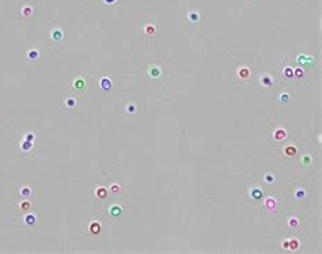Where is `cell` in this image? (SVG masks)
<instances>
[{
    "mask_svg": "<svg viewBox=\"0 0 322 254\" xmlns=\"http://www.w3.org/2000/svg\"><path fill=\"white\" fill-rule=\"evenodd\" d=\"M33 12H34V10H33V7H30V6H25L23 8H22V15L23 16H32L33 15Z\"/></svg>",
    "mask_w": 322,
    "mask_h": 254,
    "instance_id": "cell-14",
    "label": "cell"
},
{
    "mask_svg": "<svg viewBox=\"0 0 322 254\" xmlns=\"http://www.w3.org/2000/svg\"><path fill=\"white\" fill-rule=\"evenodd\" d=\"M286 136H287V132H286V129H283V128L276 129L275 133H273V137H275L276 140H283V139H286Z\"/></svg>",
    "mask_w": 322,
    "mask_h": 254,
    "instance_id": "cell-5",
    "label": "cell"
},
{
    "mask_svg": "<svg viewBox=\"0 0 322 254\" xmlns=\"http://www.w3.org/2000/svg\"><path fill=\"white\" fill-rule=\"evenodd\" d=\"M38 57H39V52L36 51V49H34V51H30L27 53V59L29 60H37Z\"/></svg>",
    "mask_w": 322,
    "mask_h": 254,
    "instance_id": "cell-20",
    "label": "cell"
},
{
    "mask_svg": "<svg viewBox=\"0 0 322 254\" xmlns=\"http://www.w3.org/2000/svg\"><path fill=\"white\" fill-rule=\"evenodd\" d=\"M125 110H126V113L128 114H135V112H136V106L135 105H128L125 107Z\"/></svg>",
    "mask_w": 322,
    "mask_h": 254,
    "instance_id": "cell-32",
    "label": "cell"
},
{
    "mask_svg": "<svg viewBox=\"0 0 322 254\" xmlns=\"http://www.w3.org/2000/svg\"><path fill=\"white\" fill-rule=\"evenodd\" d=\"M188 18L192 23H197V22L200 20V14H199L197 11H190L189 12V15H188Z\"/></svg>",
    "mask_w": 322,
    "mask_h": 254,
    "instance_id": "cell-11",
    "label": "cell"
},
{
    "mask_svg": "<svg viewBox=\"0 0 322 254\" xmlns=\"http://www.w3.org/2000/svg\"><path fill=\"white\" fill-rule=\"evenodd\" d=\"M51 37H52V39H55V41H60V39H63L64 34L60 29H55V30H52Z\"/></svg>",
    "mask_w": 322,
    "mask_h": 254,
    "instance_id": "cell-7",
    "label": "cell"
},
{
    "mask_svg": "<svg viewBox=\"0 0 322 254\" xmlns=\"http://www.w3.org/2000/svg\"><path fill=\"white\" fill-rule=\"evenodd\" d=\"M250 196H251V199L253 200H260V199H262V189H260V188H253L250 190Z\"/></svg>",
    "mask_w": 322,
    "mask_h": 254,
    "instance_id": "cell-3",
    "label": "cell"
},
{
    "mask_svg": "<svg viewBox=\"0 0 322 254\" xmlns=\"http://www.w3.org/2000/svg\"><path fill=\"white\" fill-rule=\"evenodd\" d=\"M279 99H280V102H283V103H288V102L291 101V97L288 94H286V93H284V94H281L279 97Z\"/></svg>",
    "mask_w": 322,
    "mask_h": 254,
    "instance_id": "cell-26",
    "label": "cell"
},
{
    "mask_svg": "<svg viewBox=\"0 0 322 254\" xmlns=\"http://www.w3.org/2000/svg\"><path fill=\"white\" fill-rule=\"evenodd\" d=\"M265 207L269 209V211H275V208H276V200L275 199H272V197H268L267 200H265Z\"/></svg>",
    "mask_w": 322,
    "mask_h": 254,
    "instance_id": "cell-10",
    "label": "cell"
},
{
    "mask_svg": "<svg viewBox=\"0 0 322 254\" xmlns=\"http://www.w3.org/2000/svg\"><path fill=\"white\" fill-rule=\"evenodd\" d=\"M65 105H67L68 107H75V106L78 105V101L74 99V98H68V99H65Z\"/></svg>",
    "mask_w": 322,
    "mask_h": 254,
    "instance_id": "cell-23",
    "label": "cell"
},
{
    "mask_svg": "<svg viewBox=\"0 0 322 254\" xmlns=\"http://www.w3.org/2000/svg\"><path fill=\"white\" fill-rule=\"evenodd\" d=\"M34 147V141H29V140H23V143L20 144V148L23 152H29L30 149Z\"/></svg>",
    "mask_w": 322,
    "mask_h": 254,
    "instance_id": "cell-8",
    "label": "cell"
},
{
    "mask_svg": "<svg viewBox=\"0 0 322 254\" xmlns=\"http://www.w3.org/2000/svg\"><path fill=\"white\" fill-rule=\"evenodd\" d=\"M238 75H239V78H242V79H248L251 75V71L249 69L248 67H242V68H239V71H238Z\"/></svg>",
    "mask_w": 322,
    "mask_h": 254,
    "instance_id": "cell-6",
    "label": "cell"
},
{
    "mask_svg": "<svg viewBox=\"0 0 322 254\" xmlns=\"http://www.w3.org/2000/svg\"><path fill=\"white\" fill-rule=\"evenodd\" d=\"M284 154H286V156H295L296 155V148H295L294 145H287L286 148H284Z\"/></svg>",
    "mask_w": 322,
    "mask_h": 254,
    "instance_id": "cell-12",
    "label": "cell"
},
{
    "mask_svg": "<svg viewBox=\"0 0 322 254\" xmlns=\"http://www.w3.org/2000/svg\"><path fill=\"white\" fill-rule=\"evenodd\" d=\"M265 182L267 184H272V182H275V177H273V174H265Z\"/></svg>",
    "mask_w": 322,
    "mask_h": 254,
    "instance_id": "cell-31",
    "label": "cell"
},
{
    "mask_svg": "<svg viewBox=\"0 0 322 254\" xmlns=\"http://www.w3.org/2000/svg\"><path fill=\"white\" fill-rule=\"evenodd\" d=\"M283 247L284 249H288V241H286V242L283 243Z\"/></svg>",
    "mask_w": 322,
    "mask_h": 254,
    "instance_id": "cell-36",
    "label": "cell"
},
{
    "mask_svg": "<svg viewBox=\"0 0 322 254\" xmlns=\"http://www.w3.org/2000/svg\"><path fill=\"white\" fill-rule=\"evenodd\" d=\"M110 190L113 192V193H118V192L121 190V186H120V185H117V184H113L112 186H110Z\"/></svg>",
    "mask_w": 322,
    "mask_h": 254,
    "instance_id": "cell-34",
    "label": "cell"
},
{
    "mask_svg": "<svg viewBox=\"0 0 322 254\" xmlns=\"http://www.w3.org/2000/svg\"><path fill=\"white\" fill-rule=\"evenodd\" d=\"M30 207H32V204L29 203V201H23V203L19 204L20 211H29V209H30Z\"/></svg>",
    "mask_w": 322,
    "mask_h": 254,
    "instance_id": "cell-24",
    "label": "cell"
},
{
    "mask_svg": "<svg viewBox=\"0 0 322 254\" xmlns=\"http://www.w3.org/2000/svg\"><path fill=\"white\" fill-rule=\"evenodd\" d=\"M299 247V242H298V239H291V241H288V249H291V250H296Z\"/></svg>",
    "mask_w": 322,
    "mask_h": 254,
    "instance_id": "cell-18",
    "label": "cell"
},
{
    "mask_svg": "<svg viewBox=\"0 0 322 254\" xmlns=\"http://www.w3.org/2000/svg\"><path fill=\"white\" fill-rule=\"evenodd\" d=\"M122 212L121 207H118V205H113V207L110 208V215L112 216H120V213Z\"/></svg>",
    "mask_w": 322,
    "mask_h": 254,
    "instance_id": "cell-15",
    "label": "cell"
},
{
    "mask_svg": "<svg viewBox=\"0 0 322 254\" xmlns=\"http://www.w3.org/2000/svg\"><path fill=\"white\" fill-rule=\"evenodd\" d=\"M295 197H296V199H304V197H306V192L303 190V189H298V190L295 192Z\"/></svg>",
    "mask_w": 322,
    "mask_h": 254,
    "instance_id": "cell-25",
    "label": "cell"
},
{
    "mask_svg": "<svg viewBox=\"0 0 322 254\" xmlns=\"http://www.w3.org/2000/svg\"><path fill=\"white\" fill-rule=\"evenodd\" d=\"M20 196H22V197H29V196L32 194V189L29 188V186H23V188L20 189Z\"/></svg>",
    "mask_w": 322,
    "mask_h": 254,
    "instance_id": "cell-22",
    "label": "cell"
},
{
    "mask_svg": "<svg viewBox=\"0 0 322 254\" xmlns=\"http://www.w3.org/2000/svg\"><path fill=\"white\" fill-rule=\"evenodd\" d=\"M156 33V30H155V26L154 25H151V23H148L147 26H145V34H148V35H154Z\"/></svg>",
    "mask_w": 322,
    "mask_h": 254,
    "instance_id": "cell-21",
    "label": "cell"
},
{
    "mask_svg": "<svg viewBox=\"0 0 322 254\" xmlns=\"http://www.w3.org/2000/svg\"><path fill=\"white\" fill-rule=\"evenodd\" d=\"M25 140H29V141H34L36 140V135L33 132H27L25 135Z\"/></svg>",
    "mask_w": 322,
    "mask_h": 254,
    "instance_id": "cell-29",
    "label": "cell"
},
{
    "mask_svg": "<svg viewBox=\"0 0 322 254\" xmlns=\"http://www.w3.org/2000/svg\"><path fill=\"white\" fill-rule=\"evenodd\" d=\"M84 87H86V83H84V79H83V78H79V79H76V80L74 82V88H75V90L83 91V90H84Z\"/></svg>",
    "mask_w": 322,
    "mask_h": 254,
    "instance_id": "cell-4",
    "label": "cell"
},
{
    "mask_svg": "<svg viewBox=\"0 0 322 254\" xmlns=\"http://www.w3.org/2000/svg\"><path fill=\"white\" fill-rule=\"evenodd\" d=\"M90 231H91V232H93V234H98L99 231H101V224H99V223H97V222L91 223V226H90Z\"/></svg>",
    "mask_w": 322,
    "mask_h": 254,
    "instance_id": "cell-17",
    "label": "cell"
},
{
    "mask_svg": "<svg viewBox=\"0 0 322 254\" xmlns=\"http://www.w3.org/2000/svg\"><path fill=\"white\" fill-rule=\"evenodd\" d=\"M284 75H286L287 78H294V69L291 68V67H287L286 69H284Z\"/></svg>",
    "mask_w": 322,
    "mask_h": 254,
    "instance_id": "cell-27",
    "label": "cell"
},
{
    "mask_svg": "<svg viewBox=\"0 0 322 254\" xmlns=\"http://www.w3.org/2000/svg\"><path fill=\"white\" fill-rule=\"evenodd\" d=\"M298 63L299 64H309V63H311V59H309V56H306V55H300L298 57Z\"/></svg>",
    "mask_w": 322,
    "mask_h": 254,
    "instance_id": "cell-19",
    "label": "cell"
},
{
    "mask_svg": "<svg viewBox=\"0 0 322 254\" xmlns=\"http://www.w3.org/2000/svg\"><path fill=\"white\" fill-rule=\"evenodd\" d=\"M261 84L264 87H271L273 84V78H271L269 75H264L262 78H261Z\"/></svg>",
    "mask_w": 322,
    "mask_h": 254,
    "instance_id": "cell-9",
    "label": "cell"
},
{
    "mask_svg": "<svg viewBox=\"0 0 322 254\" xmlns=\"http://www.w3.org/2000/svg\"><path fill=\"white\" fill-rule=\"evenodd\" d=\"M36 222H37V219H36V215H27L26 218H25V223L26 224H29V226H33V224H36Z\"/></svg>",
    "mask_w": 322,
    "mask_h": 254,
    "instance_id": "cell-16",
    "label": "cell"
},
{
    "mask_svg": "<svg viewBox=\"0 0 322 254\" xmlns=\"http://www.w3.org/2000/svg\"><path fill=\"white\" fill-rule=\"evenodd\" d=\"M148 75L151 76V78H154V79H158L162 75V71H161V68H159L158 65H151V67H149V69H148Z\"/></svg>",
    "mask_w": 322,
    "mask_h": 254,
    "instance_id": "cell-2",
    "label": "cell"
},
{
    "mask_svg": "<svg viewBox=\"0 0 322 254\" xmlns=\"http://www.w3.org/2000/svg\"><path fill=\"white\" fill-rule=\"evenodd\" d=\"M303 75H304V72H303L302 68H296V69H294V76L295 78H303Z\"/></svg>",
    "mask_w": 322,
    "mask_h": 254,
    "instance_id": "cell-28",
    "label": "cell"
},
{
    "mask_svg": "<svg viewBox=\"0 0 322 254\" xmlns=\"http://www.w3.org/2000/svg\"><path fill=\"white\" fill-rule=\"evenodd\" d=\"M95 194H97V197H98L99 200H103V199H106V196H107V190L105 188H98L97 189V192H95Z\"/></svg>",
    "mask_w": 322,
    "mask_h": 254,
    "instance_id": "cell-13",
    "label": "cell"
},
{
    "mask_svg": "<svg viewBox=\"0 0 322 254\" xmlns=\"http://www.w3.org/2000/svg\"><path fill=\"white\" fill-rule=\"evenodd\" d=\"M103 1H105L106 4H114L116 1H117V0H103Z\"/></svg>",
    "mask_w": 322,
    "mask_h": 254,
    "instance_id": "cell-35",
    "label": "cell"
},
{
    "mask_svg": "<svg viewBox=\"0 0 322 254\" xmlns=\"http://www.w3.org/2000/svg\"><path fill=\"white\" fill-rule=\"evenodd\" d=\"M99 87L102 88V91H110L112 90V79L107 76H103L99 82Z\"/></svg>",
    "mask_w": 322,
    "mask_h": 254,
    "instance_id": "cell-1",
    "label": "cell"
},
{
    "mask_svg": "<svg viewBox=\"0 0 322 254\" xmlns=\"http://www.w3.org/2000/svg\"><path fill=\"white\" fill-rule=\"evenodd\" d=\"M298 224H299V222L296 218H291V219L288 220V226H290L291 228H292V227H298Z\"/></svg>",
    "mask_w": 322,
    "mask_h": 254,
    "instance_id": "cell-30",
    "label": "cell"
},
{
    "mask_svg": "<svg viewBox=\"0 0 322 254\" xmlns=\"http://www.w3.org/2000/svg\"><path fill=\"white\" fill-rule=\"evenodd\" d=\"M302 163H303V166H309V164L311 163V158L309 156V155L303 156V158H302Z\"/></svg>",
    "mask_w": 322,
    "mask_h": 254,
    "instance_id": "cell-33",
    "label": "cell"
}]
</instances>
